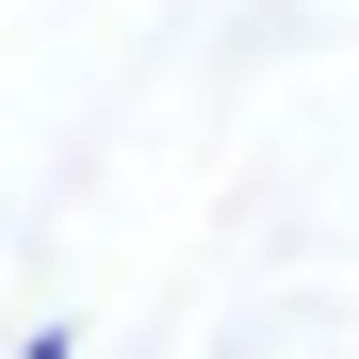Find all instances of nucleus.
Returning <instances> with one entry per match:
<instances>
[{
	"label": "nucleus",
	"instance_id": "1",
	"mask_svg": "<svg viewBox=\"0 0 359 359\" xmlns=\"http://www.w3.org/2000/svg\"><path fill=\"white\" fill-rule=\"evenodd\" d=\"M17 359H82V327H33V343H17Z\"/></svg>",
	"mask_w": 359,
	"mask_h": 359
}]
</instances>
